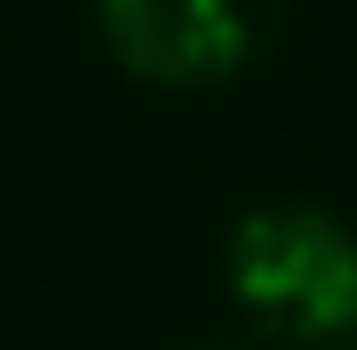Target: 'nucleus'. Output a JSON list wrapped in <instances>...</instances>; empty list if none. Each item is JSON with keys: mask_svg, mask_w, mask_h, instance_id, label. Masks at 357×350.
<instances>
[{"mask_svg": "<svg viewBox=\"0 0 357 350\" xmlns=\"http://www.w3.org/2000/svg\"><path fill=\"white\" fill-rule=\"evenodd\" d=\"M226 307L263 350H328L357 336V227L314 197H263L226 227Z\"/></svg>", "mask_w": 357, "mask_h": 350, "instance_id": "obj_1", "label": "nucleus"}, {"mask_svg": "<svg viewBox=\"0 0 357 350\" xmlns=\"http://www.w3.org/2000/svg\"><path fill=\"white\" fill-rule=\"evenodd\" d=\"M284 15L291 0H95V37L132 81L204 95L263 66Z\"/></svg>", "mask_w": 357, "mask_h": 350, "instance_id": "obj_2", "label": "nucleus"}, {"mask_svg": "<svg viewBox=\"0 0 357 350\" xmlns=\"http://www.w3.org/2000/svg\"><path fill=\"white\" fill-rule=\"evenodd\" d=\"M183 350H263L255 336H197V343H183Z\"/></svg>", "mask_w": 357, "mask_h": 350, "instance_id": "obj_3", "label": "nucleus"}, {"mask_svg": "<svg viewBox=\"0 0 357 350\" xmlns=\"http://www.w3.org/2000/svg\"><path fill=\"white\" fill-rule=\"evenodd\" d=\"M328 350H357V336H350V343H328Z\"/></svg>", "mask_w": 357, "mask_h": 350, "instance_id": "obj_4", "label": "nucleus"}]
</instances>
